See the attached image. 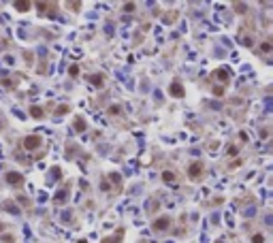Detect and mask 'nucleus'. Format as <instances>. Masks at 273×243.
I'll use <instances>...</instances> for the list:
<instances>
[{"label": "nucleus", "instance_id": "f8f14e48", "mask_svg": "<svg viewBox=\"0 0 273 243\" xmlns=\"http://www.w3.org/2000/svg\"><path fill=\"white\" fill-rule=\"evenodd\" d=\"M117 113H120V107H117V105H111V107H109V115H117Z\"/></svg>", "mask_w": 273, "mask_h": 243}, {"label": "nucleus", "instance_id": "f03ea898", "mask_svg": "<svg viewBox=\"0 0 273 243\" xmlns=\"http://www.w3.org/2000/svg\"><path fill=\"white\" fill-rule=\"evenodd\" d=\"M7 181H9L11 186H21V184H24V177H21L19 173H7Z\"/></svg>", "mask_w": 273, "mask_h": 243}, {"label": "nucleus", "instance_id": "20e7f679", "mask_svg": "<svg viewBox=\"0 0 273 243\" xmlns=\"http://www.w3.org/2000/svg\"><path fill=\"white\" fill-rule=\"evenodd\" d=\"M90 83L94 85V88H103V85H105V77H103V75H92L90 77Z\"/></svg>", "mask_w": 273, "mask_h": 243}, {"label": "nucleus", "instance_id": "0eeeda50", "mask_svg": "<svg viewBox=\"0 0 273 243\" xmlns=\"http://www.w3.org/2000/svg\"><path fill=\"white\" fill-rule=\"evenodd\" d=\"M122 235H124V228H120L115 237H111V239H103V243H120V239H122Z\"/></svg>", "mask_w": 273, "mask_h": 243}, {"label": "nucleus", "instance_id": "f3484780", "mask_svg": "<svg viewBox=\"0 0 273 243\" xmlns=\"http://www.w3.org/2000/svg\"><path fill=\"white\" fill-rule=\"evenodd\" d=\"M124 9H126L128 13H130V11H132V9H134V4H132V2H128V4H126V7H124Z\"/></svg>", "mask_w": 273, "mask_h": 243}, {"label": "nucleus", "instance_id": "6e6552de", "mask_svg": "<svg viewBox=\"0 0 273 243\" xmlns=\"http://www.w3.org/2000/svg\"><path fill=\"white\" fill-rule=\"evenodd\" d=\"M162 179H164V184H173V181H175V175H173L171 171H164V173H162Z\"/></svg>", "mask_w": 273, "mask_h": 243}, {"label": "nucleus", "instance_id": "2eb2a0df", "mask_svg": "<svg viewBox=\"0 0 273 243\" xmlns=\"http://www.w3.org/2000/svg\"><path fill=\"white\" fill-rule=\"evenodd\" d=\"M75 126H77L79 130H83V128H86V124H83V119H77V122H75Z\"/></svg>", "mask_w": 273, "mask_h": 243}, {"label": "nucleus", "instance_id": "423d86ee", "mask_svg": "<svg viewBox=\"0 0 273 243\" xmlns=\"http://www.w3.org/2000/svg\"><path fill=\"white\" fill-rule=\"evenodd\" d=\"M200 171H203V164H200V162H194V164L190 167V171H188V173H190L192 177H199V175H200Z\"/></svg>", "mask_w": 273, "mask_h": 243}, {"label": "nucleus", "instance_id": "ddd939ff", "mask_svg": "<svg viewBox=\"0 0 273 243\" xmlns=\"http://www.w3.org/2000/svg\"><path fill=\"white\" fill-rule=\"evenodd\" d=\"M260 49H262V51H267V54H269V51H271V43H267V41H265V43H262V45H260Z\"/></svg>", "mask_w": 273, "mask_h": 243}, {"label": "nucleus", "instance_id": "4468645a", "mask_svg": "<svg viewBox=\"0 0 273 243\" xmlns=\"http://www.w3.org/2000/svg\"><path fill=\"white\" fill-rule=\"evenodd\" d=\"M262 241H265L262 235H254V237H252V243H262Z\"/></svg>", "mask_w": 273, "mask_h": 243}, {"label": "nucleus", "instance_id": "f257e3e1", "mask_svg": "<svg viewBox=\"0 0 273 243\" xmlns=\"http://www.w3.org/2000/svg\"><path fill=\"white\" fill-rule=\"evenodd\" d=\"M24 145H26V150H37L38 145H41V137H37V134L26 137V139H24Z\"/></svg>", "mask_w": 273, "mask_h": 243}, {"label": "nucleus", "instance_id": "9d476101", "mask_svg": "<svg viewBox=\"0 0 273 243\" xmlns=\"http://www.w3.org/2000/svg\"><path fill=\"white\" fill-rule=\"evenodd\" d=\"M15 9H19V11H28V9H30V2H15Z\"/></svg>", "mask_w": 273, "mask_h": 243}, {"label": "nucleus", "instance_id": "39448f33", "mask_svg": "<svg viewBox=\"0 0 273 243\" xmlns=\"http://www.w3.org/2000/svg\"><path fill=\"white\" fill-rule=\"evenodd\" d=\"M169 92L173 94V96H177V98H182L183 96V88L179 85V83H171V88H169Z\"/></svg>", "mask_w": 273, "mask_h": 243}, {"label": "nucleus", "instance_id": "dca6fc26", "mask_svg": "<svg viewBox=\"0 0 273 243\" xmlns=\"http://www.w3.org/2000/svg\"><path fill=\"white\" fill-rule=\"evenodd\" d=\"M235 9L239 13H245V4H235Z\"/></svg>", "mask_w": 273, "mask_h": 243}, {"label": "nucleus", "instance_id": "1a4fd4ad", "mask_svg": "<svg viewBox=\"0 0 273 243\" xmlns=\"http://www.w3.org/2000/svg\"><path fill=\"white\" fill-rule=\"evenodd\" d=\"M30 115H32V117H43V109H41V107H32V109H30Z\"/></svg>", "mask_w": 273, "mask_h": 243}, {"label": "nucleus", "instance_id": "7ed1b4c3", "mask_svg": "<svg viewBox=\"0 0 273 243\" xmlns=\"http://www.w3.org/2000/svg\"><path fill=\"white\" fill-rule=\"evenodd\" d=\"M166 226H171V218H160V220L154 222V228H156V230H164Z\"/></svg>", "mask_w": 273, "mask_h": 243}, {"label": "nucleus", "instance_id": "9b49d317", "mask_svg": "<svg viewBox=\"0 0 273 243\" xmlns=\"http://www.w3.org/2000/svg\"><path fill=\"white\" fill-rule=\"evenodd\" d=\"M216 75L220 77V81H226V79H228V73H226V71H222V68H220V71L216 73Z\"/></svg>", "mask_w": 273, "mask_h": 243}]
</instances>
